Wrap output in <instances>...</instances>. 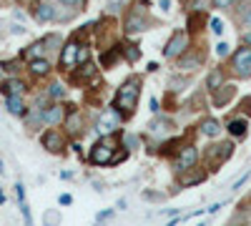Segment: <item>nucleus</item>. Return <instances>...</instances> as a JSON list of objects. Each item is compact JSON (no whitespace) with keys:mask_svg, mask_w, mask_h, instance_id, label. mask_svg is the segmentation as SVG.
<instances>
[{"mask_svg":"<svg viewBox=\"0 0 251 226\" xmlns=\"http://www.w3.org/2000/svg\"><path fill=\"white\" fill-rule=\"evenodd\" d=\"M20 214H23V219H25V226H33V216H30V206L23 201L20 203Z\"/></svg>","mask_w":251,"mask_h":226,"instance_id":"nucleus-30","label":"nucleus"},{"mask_svg":"<svg viewBox=\"0 0 251 226\" xmlns=\"http://www.w3.org/2000/svg\"><path fill=\"white\" fill-rule=\"evenodd\" d=\"M63 116H66V108L63 106H48V108H43V113H40L43 123H48V126H58V123L63 121Z\"/></svg>","mask_w":251,"mask_h":226,"instance_id":"nucleus-14","label":"nucleus"},{"mask_svg":"<svg viewBox=\"0 0 251 226\" xmlns=\"http://www.w3.org/2000/svg\"><path fill=\"white\" fill-rule=\"evenodd\" d=\"M111 216H113V209H106V211H98V214H96V221L100 224V221H106V219H111Z\"/></svg>","mask_w":251,"mask_h":226,"instance_id":"nucleus-35","label":"nucleus"},{"mask_svg":"<svg viewBox=\"0 0 251 226\" xmlns=\"http://www.w3.org/2000/svg\"><path fill=\"white\" fill-rule=\"evenodd\" d=\"M33 15H35L38 23H50V20H55V8H53L50 0H35Z\"/></svg>","mask_w":251,"mask_h":226,"instance_id":"nucleus-8","label":"nucleus"},{"mask_svg":"<svg viewBox=\"0 0 251 226\" xmlns=\"http://www.w3.org/2000/svg\"><path fill=\"white\" fill-rule=\"evenodd\" d=\"M3 171H5V169H3V161H0V174H3Z\"/></svg>","mask_w":251,"mask_h":226,"instance_id":"nucleus-48","label":"nucleus"},{"mask_svg":"<svg viewBox=\"0 0 251 226\" xmlns=\"http://www.w3.org/2000/svg\"><path fill=\"white\" fill-rule=\"evenodd\" d=\"M126 33H143L146 28H149V18L143 15V10L133 8L128 15H126V23H123Z\"/></svg>","mask_w":251,"mask_h":226,"instance_id":"nucleus-7","label":"nucleus"},{"mask_svg":"<svg viewBox=\"0 0 251 226\" xmlns=\"http://www.w3.org/2000/svg\"><path fill=\"white\" fill-rule=\"evenodd\" d=\"M231 66H234V71H236L239 78H249L251 75V48L249 46H244V48H239L234 53Z\"/></svg>","mask_w":251,"mask_h":226,"instance_id":"nucleus-4","label":"nucleus"},{"mask_svg":"<svg viewBox=\"0 0 251 226\" xmlns=\"http://www.w3.org/2000/svg\"><path fill=\"white\" fill-rule=\"evenodd\" d=\"M201 60H203L201 53H199V55H181L178 68H183V71H196V68L201 66Z\"/></svg>","mask_w":251,"mask_h":226,"instance_id":"nucleus-19","label":"nucleus"},{"mask_svg":"<svg viewBox=\"0 0 251 226\" xmlns=\"http://www.w3.org/2000/svg\"><path fill=\"white\" fill-rule=\"evenodd\" d=\"M231 156H234V141H221V143H216V146H208L206 163H208L211 171H216L221 163H226Z\"/></svg>","mask_w":251,"mask_h":226,"instance_id":"nucleus-2","label":"nucleus"},{"mask_svg":"<svg viewBox=\"0 0 251 226\" xmlns=\"http://www.w3.org/2000/svg\"><path fill=\"white\" fill-rule=\"evenodd\" d=\"M60 221H63V216H60V211H55V209H50V211L43 214V224H46V226H58Z\"/></svg>","mask_w":251,"mask_h":226,"instance_id":"nucleus-25","label":"nucleus"},{"mask_svg":"<svg viewBox=\"0 0 251 226\" xmlns=\"http://www.w3.org/2000/svg\"><path fill=\"white\" fill-rule=\"evenodd\" d=\"M96 63H83L80 68H75L73 71V75H71V83H75V86H83V83H91V80L96 78Z\"/></svg>","mask_w":251,"mask_h":226,"instance_id":"nucleus-12","label":"nucleus"},{"mask_svg":"<svg viewBox=\"0 0 251 226\" xmlns=\"http://www.w3.org/2000/svg\"><path fill=\"white\" fill-rule=\"evenodd\" d=\"M91 163H96V166H106V163H111V158H113V143L111 141H98L96 146L91 149Z\"/></svg>","mask_w":251,"mask_h":226,"instance_id":"nucleus-5","label":"nucleus"},{"mask_svg":"<svg viewBox=\"0 0 251 226\" xmlns=\"http://www.w3.org/2000/svg\"><path fill=\"white\" fill-rule=\"evenodd\" d=\"M126 58H128L131 63H136V60L141 58V50L138 48H126Z\"/></svg>","mask_w":251,"mask_h":226,"instance_id":"nucleus-33","label":"nucleus"},{"mask_svg":"<svg viewBox=\"0 0 251 226\" xmlns=\"http://www.w3.org/2000/svg\"><path fill=\"white\" fill-rule=\"evenodd\" d=\"M138 96H141V78H128V80H126V83L116 91L113 108H116L123 118L133 116V111H136V106H138Z\"/></svg>","mask_w":251,"mask_h":226,"instance_id":"nucleus-1","label":"nucleus"},{"mask_svg":"<svg viewBox=\"0 0 251 226\" xmlns=\"http://www.w3.org/2000/svg\"><path fill=\"white\" fill-rule=\"evenodd\" d=\"M216 55H221V58L228 55V46H226V43H219V46H216Z\"/></svg>","mask_w":251,"mask_h":226,"instance_id":"nucleus-42","label":"nucleus"},{"mask_svg":"<svg viewBox=\"0 0 251 226\" xmlns=\"http://www.w3.org/2000/svg\"><path fill=\"white\" fill-rule=\"evenodd\" d=\"M196 161H199V151H196V146H183L181 151H178V156H176V161H174V166H176V171H188V169H194L196 166Z\"/></svg>","mask_w":251,"mask_h":226,"instance_id":"nucleus-6","label":"nucleus"},{"mask_svg":"<svg viewBox=\"0 0 251 226\" xmlns=\"http://www.w3.org/2000/svg\"><path fill=\"white\" fill-rule=\"evenodd\" d=\"M201 23H203V15H196V18L191 15V20H188V25H191V30H199V25H201Z\"/></svg>","mask_w":251,"mask_h":226,"instance_id":"nucleus-36","label":"nucleus"},{"mask_svg":"<svg viewBox=\"0 0 251 226\" xmlns=\"http://www.w3.org/2000/svg\"><path fill=\"white\" fill-rule=\"evenodd\" d=\"M201 133L203 136H208V138H216L219 133H221V123L216 121V118H206V121H201Z\"/></svg>","mask_w":251,"mask_h":226,"instance_id":"nucleus-17","label":"nucleus"},{"mask_svg":"<svg viewBox=\"0 0 251 226\" xmlns=\"http://www.w3.org/2000/svg\"><path fill=\"white\" fill-rule=\"evenodd\" d=\"M241 25H244V28H251V8L246 10V15H244V20H241Z\"/></svg>","mask_w":251,"mask_h":226,"instance_id":"nucleus-44","label":"nucleus"},{"mask_svg":"<svg viewBox=\"0 0 251 226\" xmlns=\"http://www.w3.org/2000/svg\"><path fill=\"white\" fill-rule=\"evenodd\" d=\"M228 133L234 138H244L246 136V121L244 118H231L228 121Z\"/></svg>","mask_w":251,"mask_h":226,"instance_id":"nucleus-20","label":"nucleus"},{"mask_svg":"<svg viewBox=\"0 0 251 226\" xmlns=\"http://www.w3.org/2000/svg\"><path fill=\"white\" fill-rule=\"evenodd\" d=\"M28 71L33 73V75H48L50 73V63H48V60L46 58H33L30 60V63H28Z\"/></svg>","mask_w":251,"mask_h":226,"instance_id":"nucleus-15","label":"nucleus"},{"mask_svg":"<svg viewBox=\"0 0 251 226\" xmlns=\"http://www.w3.org/2000/svg\"><path fill=\"white\" fill-rule=\"evenodd\" d=\"M208 28H211L216 35H221V33H224V23H221L219 18H211V20H208Z\"/></svg>","mask_w":251,"mask_h":226,"instance_id":"nucleus-31","label":"nucleus"},{"mask_svg":"<svg viewBox=\"0 0 251 226\" xmlns=\"http://www.w3.org/2000/svg\"><path fill=\"white\" fill-rule=\"evenodd\" d=\"M143 199L146 201H163V196L161 194H153V191H143Z\"/></svg>","mask_w":251,"mask_h":226,"instance_id":"nucleus-37","label":"nucleus"},{"mask_svg":"<svg viewBox=\"0 0 251 226\" xmlns=\"http://www.w3.org/2000/svg\"><path fill=\"white\" fill-rule=\"evenodd\" d=\"M186 48H188V35H186L183 30H176V33L171 35V40L166 43L163 55H166V58H181V55L186 53Z\"/></svg>","mask_w":251,"mask_h":226,"instance_id":"nucleus-3","label":"nucleus"},{"mask_svg":"<svg viewBox=\"0 0 251 226\" xmlns=\"http://www.w3.org/2000/svg\"><path fill=\"white\" fill-rule=\"evenodd\" d=\"M15 191H18V201L23 203V201H25V189H23V183H18V186H15Z\"/></svg>","mask_w":251,"mask_h":226,"instance_id":"nucleus-41","label":"nucleus"},{"mask_svg":"<svg viewBox=\"0 0 251 226\" xmlns=\"http://www.w3.org/2000/svg\"><path fill=\"white\" fill-rule=\"evenodd\" d=\"M40 143H43V149H46V151H50V153H60L63 149H66V138H63L55 128L46 131V133H43V138H40Z\"/></svg>","mask_w":251,"mask_h":226,"instance_id":"nucleus-9","label":"nucleus"},{"mask_svg":"<svg viewBox=\"0 0 251 226\" xmlns=\"http://www.w3.org/2000/svg\"><path fill=\"white\" fill-rule=\"evenodd\" d=\"M123 149H126V151H133V149H138V136H133V133H126V136H123Z\"/></svg>","mask_w":251,"mask_h":226,"instance_id":"nucleus-26","label":"nucleus"},{"mask_svg":"<svg viewBox=\"0 0 251 226\" xmlns=\"http://www.w3.org/2000/svg\"><path fill=\"white\" fill-rule=\"evenodd\" d=\"M244 46H249V48H251V30L244 35Z\"/></svg>","mask_w":251,"mask_h":226,"instance_id":"nucleus-47","label":"nucleus"},{"mask_svg":"<svg viewBox=\"0 0 251 226\" xmlns=\"http://www.w3.org/2000/svg\"><path fill=\"white\" fill-rule=\"evenodd\" d=\"M3 71H8V73H15L18 68H15V60H8V63H3Z\"/></svg>","mask_w":251,"mask_h":226,"instance_id":"nucleus-45","label":"nucleus"},{"mask_svg":"<svg viewBox=\"0 0 251 226\" xmlns=\"http://www.w3.org/2000/svg\"><path fill=\"white\" fill-rule=\"evenodd\" d=\"M174 126H171V121L169 118H156L153 123H151V133H156V136H163V133H169Z\"/></svg>","mask_w":251,"mask_h":226,"instance_id":"nucleus-22","label":"nucleus"},{"mask_svg":"<svg viewBox=\"0 0 251 226\" xmlns=\"http://www.w3.org/2000/svg\"><path fill=\"white\" fill-rule=\"evenodd\" d=\"M80 126H83V121H80V116L73 111V116L68 118V128H71V131H80Z\"/></svg>","mask_w":251,"mask_h":226,"instance_id":"nucleus-29","label":"nucleus"},{"mask_svg":"<svg viewBox=\"0 0 251 226\" xmlns=\"http://www.w3.org/2000/svg\"><path fill=\"white\" fill-rule=\"evenodd\" d=\"M78 50H80L78 40H68V43L63 46V50H60V66H63V68H75Z\"/></svg>","mask_w":251,"mask_h":226,"instance_id":"nucleus-10","label":"nucleus"},{"mask_svg":"<svg viewBox=\"0 0 251 226\" xmlns=\"http://www.w3.org/2000/svg\"><path fill=\"white\" fill-rule=\"evenodd\" d=\"M121 121H123V116H121L116 108L106 111V113L100 116V121H98V133H111V131H116Z\"/></svg>","mask_w":251,"mask_h":226,"instance_id":"nucleus-11","label":"nucleus"},{"mask_svg":"<svg viewBox=\"0 0 251 226\" xmlns=\"http://www.w3.org/2000/svg\"><path fill=\"white\" fill-rule=\"evenodd\" d=\"M249 176H251V171H249V174H244V176H241V178H239V181L234 183V186H231V189H234V191H236V189H241V186H244V183L249 181Z\"/></svg>","mask_w":251,"mask_h":226,"instance_id":"nucleus-40","label":"nucleus"},{"mask_svg":"<svg viewBox=\"0 0 251 226\" xmlns=\"http://www.w3.org/2000/svg\"><path fill=\"white\" fill-rule=\"evenodd\" d=\"M149 108H151V113H158L161 108H158V98H151L149 100Z\"/></svg>","mask_w":251,"mask_h":226,"instance_id":"nucleus-43","label":"nucleus"},{"mask_svg":"<svg viewBox=\"0 0 251 226\" xmlns=\"http://www.w3.org/2000/svg\"><path fill=\"white\" fill-rule=\"evenodd\" d=\"M5 108L13 116H23L25 113V103H23V98H20V96H5Z\"/></svg>","mask_w":251,"mask_h":226,"instance_id":"nucleus-16","label":"nucleus"},{"mask_svg":"<svg viewBox=\"0 0 251 226\" xmlns=\"http://www.w3.org/2000/svg\"><path fill=\"white\" fill-rule=\"evenodd\" d=\"M58 201H60V206H71V203H73V196H71V194H63Z\"/></svg>","mask_w":251,"mask_h":226,"instance_id":"nucleus-39","label":"nucleus"},{"mask_svg":"<svg viewBox=\"0 0 251 226\" xmlns=\"http://www.w3.org/2000/svg\"><path fill=\"white\" fill-rule=\"evenodd\" d=\"M88 60V48L86 46H80V50H78V60H75V66H83Z\"/></svg>","mask_w":251,"mask_h":226,"instance_id":"nucleus-32","label":"nucleus"},{"mask_svg":"<svg viewBox=\"0 0 251 226\" xmlns=\"http://www.w3.org/2000/svg\"><path fill=\"white\" fill-rule=\"evenodd\" d=\"M236 0H214V8H231Z\"/></svg>","mask_w":251,"mask_h":226,"instance_id":"nucleus-38","label":"nucleus"},{"mask_svg":"<svg viewBox=\"0 0 251 226\" xmlns=\"http://www.w3.org/2000/svg\"><path fill=\"white\" fill-rule=\"evenodd\" d=\"M214 108H224L228 100H231L234 96H236V86H231V83H224V86H219L214 93Z\"/></svg>","mask_w":251,"mask_h":226,"instance_id":"nucleus-13","label":"nucleus"},{"mask_svg":"<svg viewBox=\"0 0 251 226\" xmlns=\"http://www.w3.org/2000/svg\"><path fill=\"white\" fill-rule=\"evenodd\" d=\"M186 174V171H183ZM206 178V174L203 171H194V169H188V174L181 178V186H191V183H201Z\"/></svg>","mask_w":251,"mask_h":226,"instance_id":"nucleus-23","label":"nucleus"},{"mask_svg":"<svg viewBox=\"0 0 251 226\" xmlns=\"http://www.w3.org/2000/svg\"><path fill=\"white\" fill-rule=\"evenodd\" d=\"M46 50V43L43 40H38V43H33V46H28L25 50H23V58H28V60H33V58H40V53Z\"/></svg>","mask_w":251,"mask_h":226,"instance_id":"nucleus-24","label":"nucleus"},{"mask_svg":"<svg viewBox=\"0 0 251 226\" xmlns=\"http://www.w3.org/2000/svg\"><path fill=\"white\" fill-rule=\"evenodd\" d=\"M116 60H118V55L108 50V53H103V55H100V66H103V68H111V66L116 63Z\"/></svg>","mask_w":251,"mask_h":226,"instance_id":"nucleus-28","label":"nucleus"},{"mask_svg":"<svg viewBox=\"0 0 251 226\" xmlns=\"http://www.w3.org/2000/svg\"><path fill=\"white\" fill-rule=\"evenodd\" d=\"M48 98H66V88H63L60 83L48 86Z\"/></svg>","mask_w":251,"mask_h":226,"instance_id":"nucleus-27","label":"nucleus"},{"mask_svg":"<svg viewBox=\"0 0 251 226\" xmlns=\"http://www.w3.org/2000/svg\"><path fill=\"white\" fill-rule=\"evenodd\" d=\"M23 91H25V83L20 78H10V80H5V83H3V93L5 96H20Z\"/></svg>","mask_w":251,"mask_h":226,"instance_id":"nucleus-18","label":"nucleus"},{"mask_svg":"<svg viewBox=\"0 0 251 226\" xmlns=\"http://www.w3.org/2000/svg\"><path fill=\"white\" fill-rule=\"evenodd\" d=\"M199 226H203V224H199Z\"/></svg>","mask_w":251,"mask_h":226,"instance_id":"nucleus-49","label":"nucleus"},{"mask_svg":"<svg viewBox=\"0 0 251 226\" xmlns=\"http://www.w3.org/2000/svg\"><path fill=\"white\" fill-rule=\"evenodd\" d=\"M219 209H221V203H214V206H208V209H206V211H208V214H216V211H219Z\"/></svg>","mask_w":251,"mask_h":226,"instance_id":"nucleus-46","label":"nucleus"},{"mask_svg":"<svg viewBox=\"0 0 251 226\" xmlns=\"http://www.w3.org/2000/svg\"><path fill=\"white\" fill-rule=\"evenodd\" d=\"M63 5H68V8H75V10H80L83 5H86V0H60Z\"/></svg>","mask_w":251,"mask_h":226,"instance_id":"nucleus-34","label":"nucleus"},{"mask_svg":"<svg viewBox=\"0 0 251 226\" xmlns=\"http://www.w3.org/2000/svg\"><path fill=\"white\" fill-rule=\"evenodd\" d=\"M219 86H224V71H219V68H216V71L208 73V78H206V88L214 93Z\"/></svg>","mask_w":251,"mask_h":226,"instance_id":"nucleus-21","label":"nucleus"}]
</instances>
